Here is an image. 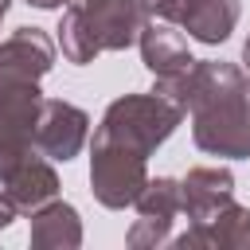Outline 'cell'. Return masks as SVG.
I'll return each mask as SVG.
<instances>
[{"label":"cell","instance_id":"obj_20","mask_svg":"<svg viewBox=\"0 0 250 250\" xmlns=\"http://www.w3.org/2000/svg\"><path fill=\"white\" fill-rule=\"evenodd\" d=\"M8 4H12V0H8Z\"/></svg>","mask_w":250,"mask_h":250},{"label":"cell","instance_id":"obj_16","mask_svg":"<svg viewBox=\"0 0 250 250\" xmlns=\"http://www.w3.org/2000/svg\"><path fill=\"white\" fill-rule=\"evenodd\" d=\"M16 215H20V207H16V203L4 195V188H0V230H4V227H12V219H16Z\"/></svg>","mask_w":250,"mask_h":250},{"label":"cell","instance_id":"obj_8","mask_svg":"<svg viewBox=\"0 0 250 250\" xmlns=\"http://www.w3.org/2000/svg\"><path fill=\"white\" fill-rule=\"evenodd\" d=\"M137 47H141V62L148 66V74L156 78V94L168 98V90L195 66L191 51H188V39L176 31V23H164V20H145L141 23V35H137Z\"/></svg>","mask_w":250,"mask_h":250},{"label":"cell","instance_id":"obj_18","mask_svg":"<svg viewBox=\"0 0 250 250\" xmlns=\"http://www.w3.org/2000/svg\"><path fill=\"white\" fill-rule=\"evenodd\" d=\"M242 62H246V94H250V35L242 43Z\"/></svg>","mask_w":250,"mask_h":250},{"label":"cell","instance_id":"obj_1","mask_svg":"<svg viewBox=\"0 0 250 250\" xmlns=\"http://www.w3.org/2000/svg\"><path fill=\"white\" fill-rule=\"evenodd\" d=\"M191 113V141L199 152L246 160L250 156V94L246 74L223 59H195V66L168 90Z\"/></svg>","mask_w":250,"mask_h":250},{"label":"cell","instance_id":"obj_7","mask_svg":"<svg viewBox=\"0 0 250 250\" xmlns=\"http://www.w3.org/2000/svg\"><path fill=\"white\" fill-rule=\"evenodd\" d=\"M137 223L129 227L125 242L133 250H152V246H164L172 238V223L180 215V180L172 176H148L145 191L137 195Z\"/></svg>","mask_w":250,"mask_h":250},{"label":"cell","instance_id":"obj_12","mask_svg":"<svg viewBox=\"0 0 250 250\" xmlns=\"http://www.w3.org/2000/svg\"><path fill=\"white\" fill-rule=\"evenodd\" d=\"M0 188H4V195L20 207V211H35V207H43L47 199H55L59 195V176H55V168L47 164V156H27L23 164H16L4 180H0Z\"/></svg>","mask_w":250,"mask_h":250},{"label":"cell","instance_id":"obj_11","mask_svg":"<svg viewBox=\"0 0 250 250\" xmlns=\"http://www.w3.org/2000/svg\"><path fill=\"white\" fill-rule=\"evenodd\" d=\"M234 199V176L227 168H191L180 180V215L188 223H207Z\"/></svg>","mask_w":250,"mask_h":250},{"label":"cell","instance_id":"obj_2","mask_svg":"<svg viewBox=\"0 0 250 250\" xmlns=\"http://www.w3.org/2000/svg\"><path fill=\"white\" fill-rule=\"evenodd\" d=\"M141 23L137 0H70L59 23V47L74 66H86L105 51L133 47Z\"/></svg>","mask_w":250,"mask_h":250},{"label":"cell","instance_id":"obj_13","mask_svg":"<svg viewBox=\"0 0 250 250\" xmlns=\"http://www.w3.org/2000/svg\"><path fill=\"white\" fill-rule=\"evenodd\" d=\"M31 246L35 250H78L82 246V219L70 203L47 199L31 211Z\"/></svg>","mask_w":250,"mask_h":250},{"label":"cell","instance_id":"obj_19","mask_svg":"<svg viewBox=\"0 0 250 250\" xmlns=\"http://www.w3.org/2000/svg\"><path fill=\"white\" fill-rule=\"evenodd\" d=\"M4 12H8V0H0V20H4Z\"/></svg>","mask_w":250,"mask_h":250},{"label":"cell","instance_id":"obj_10","mask_svg":"<svg viewBox=\"0 0 250 250\" xmlns=\"http://www.w3.org/2000/svg\"><path fill=\"white\" fill-rule=\"evenodd\" d=\"M176 250H238V246H250V207L242 203H227L219 215H211L207 223H188L184 234L168 238Z\"/></svg>","mask_w":250,"mask_h":250},{"label":"cell","instance_id":"obj_3","mask_svg":"<svg viewBox=\"0 0 250 250\" xmlns=\"http://www.w3.org/2000/svg\"><path fill=\"white\" fill-rule=\"evenodd\" d=\"M184 121V109L164 98V94H125L117 102H109V109L102 113L98 129H94V141H113V145H125L141 156H152L172 133L176 125Z\"/></svg>","mask_w":250,"mask_h":250},{"label":"cell","instance_id":"obj_4","mask_svg":"<svg viewBox=\"0 0 250 250\" xmlns=\"http://www.w3.org/2000/svg\"><path fill=\"white\" fill-rule=\"evenodd\" d=\"M145 184H148V156L113 141H90V191L102 207L109 211L133 207Z\"/></svg>","mask_w":250,"mask_h":250},{"label":"cell","instance_id":"obj_17","mask_svg":"<svg viewBox=\"0 0 250 250\" xmlns=\"http://www.w3.org/2000/svg\"><path fill=\"white\" fill-rule=\"evenodd\" d=\"M31 8H43V12H51V8H62V4H70V0H27Z\"/></svg>","mask_w":250,"mask_h":250},{"label":"cell","instance_id":"obj_6","mask_svg":"<svg viewBox=\"0 0 250 250\" xmlns=\"http://www.w3.org/2000/svg\"><path fill=\"white\" fill-rule=\"evenodd\" d=\"M55 66V43L39 27H16L0 43V94L39 86V78Z\"/></svg>","mask_w":250,"mask_h":250},{"label":"cell","instance_id":"obj_14","mask_svg":"<svg viewBox=\"0 0 250 250\" xmlns=\"http://www.w3.org/2000/svg\"><path fill=\"white\" fill-rule=\"evenodd\" d=\"M234 23H238V0H188L176 27L215 47L234 31Z\"/></svg>","mask_w":250,"mask_h":250},{"label":"cell","instance_id":"obj_15","mask_svg":"<svg viewBox=\"0 0 250 250\" xmlns=\"http://www.w3.org/2000/svg\"><path fill=\"white\" fill-rule=\"evenodd\" d=\"M184 4L188 0H137V8H141L145 20H164V23H180Z\"/></svg>","mask_w":250,"mask_h":250},{"label":"cell","instance_id":"obj_9","mask_svg":"<svg viewBox=\"0 0 250 250\" xmlns=\"http://www.w3.org/2000/svg\"><path fill=\"white\" fill-rule=\"evenodd\" d=\"M39 86H27V90H8L0 94V180L23 164L27 156H35V117H39Z\"/></svg>","mask_w":250,"mask_h":250},{"label":"cell","instance_id":"obj_5","mask_svg":"<svg viewBox=\"0 0 250 250\" xmlns=\"http://www.w3.org/2000/svg\"><path fill=\"white\" fill-rule=\"evenodd\" d=\"M31 141H35V152L39 156L66 164L90 141V117H86V109H78V105H70L62 98H43Z\"/></svg>","mask_w":250,"mask_h":250}]
</instances>
